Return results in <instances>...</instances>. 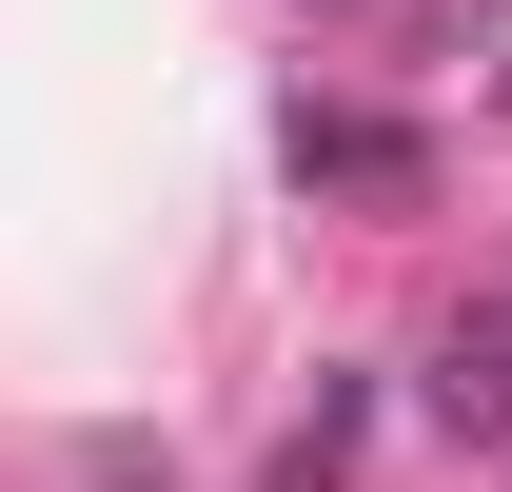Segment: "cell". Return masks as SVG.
Here are the masks:
<instances>
[{"label": "cell", "instance_id": "cell-2", "mask_svg": "<svg viewBox=\"0 0 512 492\" xmlns=\"http://www.w3.org/2000/svg\"><path fill=\"white\" fill-rule=\"evenodd\" d=\"M434 414H453V433H512V296H473V315L434 335Z\"/></svg>", "mask_w": 512, "mask_h": 492}, {"label": "cell", "instance_id": "cell-1", "mask_svg": "<svg viewBox=\"0 0 512 492\" xmlns=\"http://www.w3.org/2000/svg\"><path fill=\"white\" fill-rule=\"evenodd\" d=\"M296 178H335V197H434V138H394V119H316V99H296Z\"/></svg>", "mask_w": 512, "mask_h": 492}]
</instances>
